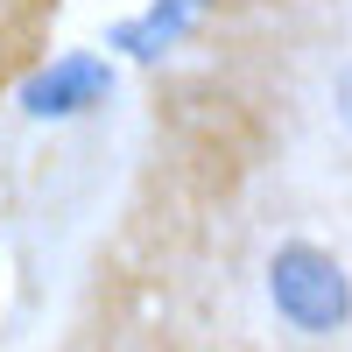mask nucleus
I'll list each match as a JSON object with an SVG mask.
<instances>
[{"mask_svg":"<svg viewBox=\"0 0 352 352\" xmlns=\"http://www.w3.org/2000/svg\"><path fill=\"white\" fill-rule=\"evenodd\" d=\"M338 120H345V127H352V64H345V71H338Z\"/></svg>","mask_w":352,"mask_h":352,"instance_id":"nucleus-4","label":"nucleus"},{"mask_svg":"<svg viewBox=\"0 0 352 352\" xmlns=\"http://www.w3.org/2000/svg\"><path fill=\"white\" fill-rule=\"evenodd\" d=\"M113 92V71L99 64V56H56L50 71H36L21 85V106L36 113V120H71V113L99 106Z\"/></svg>","mask_w":352,"mask_h":352,"instance_id":"nucleus-2","label":"nucleus"},{"mask_svg":"<svg viewBox=\"0 0 352 352\" xmlns=\"http://www.w3.org/2000/svg\"><path fill=\"white\" fill-rule=\"evenodd\" d=\"M268 296H275V310L289 317V324L310 331V338L338 331L352 317V282H345V268L324 247H282L268 261Z\"/></svg>","mask_w":352,"mask_h":352,"instance_id":"nucleus-1","label":"nucleus"},{"mask_svg":"<svg viewBox=\"0 0 352 352\" xmlns=\"http://www.w3.org/2000/svg\"><path fill=\"white\" fill-rule=\"evenodd\" d=\"M197 8H204V0H155V8L148 14H134V21H120V28H113V50H134V56H162L176 36H184V28L197 21Z\"/></svg>","mask_w":352,"mask_h":352,"instance_id":"nucleus-3","label":"nucleus"}]
</instances>
